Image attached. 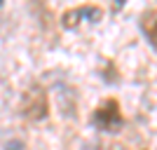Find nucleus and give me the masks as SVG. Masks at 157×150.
I'll return each instance as SVG.
<instances>
[{
	"instance_id": "f257e3e1",
	"label": "nucleus",
	"mask_w": 157,
	"mask_h": 150,
	"mask_svg": "<svg viewBox=\"0 0 157 150\" xmlns=\"http://www.w3.org/2000/svg\"><path fill=\"white\" fill-rule=\"evenodd\" d=\"M92 124L101 131H117L122 127V113H120V106L115 98H108L98 106L96 110L92 113Z\"/></svg>"
},
{
	"instance_id": "f03ea898",
	"label": "nucleus",
	"mask_w": 157,
	"mask_h": 150,
	"mask_svg": "<svg viewBox=\"0 0 157 150\" xmlns=\"http://www.w3.org/2000/svg\"><path fill=\"white\" fill-rule=\"evenodd\" d=\"M21 113L28 120H42L49 113V103H47V94L42 87H31L21 98Z\"/></svg>"
},
{
	"instance_id": "7ed1b4c3",
	"label": "nucleus",
	"mask_w": 157,
	"mask_h": 150,
	"mask_svg": "<svg viewBox=\"0 0 157 150\" xmlns=\"http://www.w3.org/2000/svg\"><path fill=\"white\" fill-rule=\"evenodd\" d=\"M101 17H103L101 7H78V10L66 12L61 21H63V26H66V28H78L82 21H92V24H96Z\"/></svg>"
},
{
	"instance_id": "20e7f679",
	"label": "nucleus",
	"mask_w": 157,
	"mask_h": 150,
	"mask_svg": "<svg viewBox=\"0 0 157 150\" xmlns=\"http://www.w3.org/2000/svg\"><path fill=\"white\" fill-rule=\"evenodd\" d=\"M143 33L148 35V42L150 47H155V10H150V14H145L143 17Z\"/></svg>"
},
{
	"instance_id": "39448f33",
	"label": "nucleus",
	"mask_w": 157,
	"mask_h": 150,
	"mask_svg": "<svg viewBox=\"0 0 157 150\" xmlns=\"http://www.w3.org/2000/svg\"><path fill=\"white\" fill-rule=\"evenodd\" d=\"M5 150H26V145L21 143L19 138H12V141H7V145H5Z\"/></svg>"
},
{
	"instance_id": "423d86ee",
	"label": "nucleus",
	"mask_w": 157,
	"mask_h": 150,
	"mask_svg": "<svg viewBox=\"0 0 157 150\" xmlns=\"http://www.w3.org/2000/svg\"><path fill=\"white\" fill-rule=\"evenodd\" d=\"M94 150H103V148H101V145H94Z\"/></svg>"
}]
</instances>
